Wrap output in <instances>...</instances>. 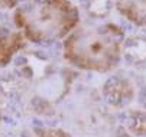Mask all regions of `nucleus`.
Masks as SVG:
<instances>
[{"label": "nucleus", "instance_id": "nucleus-10", "mask_svg": "<svg viewBox=\"0 0 146 137\" xmlns=\"http://www.w3.org/2000/svg\"><path fill=\"white\" fill-rule=\"evenodd\" d=\"M36 137H72V136L61 128H39L36 130Z\"/></svg>", "mask_w": 146, "mask_h": 137}, {"label": "nucleus", "instance_id": "nucleus-5", "mask_svg": "<svg viewBox=\"0 0 146 137\" xmlns=\"http://www.w3.org/2000/svg\"><path fill=\"white\" fill-rule=\"evenodd\" d=\"M121 58L132 68L146 67V35L136 33L126 36L121 48Z\"/></svg>", "mask_w": 146, "mask_h": 137}, {"label": "nucleus", "instance_id": "nucleus-7", "mask_svg": "<svg viewBox=\"0 0 146 137\" xmlns=\"http://www.w3.org/2000/svg\"><path fill=\"white\" fill-rule=\"evenodd\" d=\"M116 7L130 23L146 28V2H117Z\"/></svg>", "mask_w": 146, "mask_h": 137}, {"label": "nucleus", "instance_id": "nucleus-2", "mask_svg": "<svg viewBox=\"0 0 146 137\" xmlns=\"http://www.w3.org/2000/svg\"><path fill=\"white\" fill-rule=\"evenodd\" d=\"M13 19L28 41L51 43L74 32L80 23V10L67 0L28 2L15 9Z\"/></svg>", "mask_w": 146, "mask_h": 137}, {"label": "nucleus", "instance_id": "nucleus-12", "mask_svg": "<svg viewBox=\"0 0 146 137\" xmlns=\"http://www.w3.org/2000/svg\"><path fill=\"white\" fill-rule=\"evenodd\" d=\"M15 137H32L31 134H26V133H23V134H19V136H15Z\"/></svg>", "mask_w": 146, "mask_h": 137}, {"label": "nucleus", "instance_id": "nucleus-9", "mask_svg": "<svg viewBox=\"0 0 146 137\" xmlns=\"http://www.w3.org/2000/svg\"><path fill=\"white\" fill-rule=\"evenodd\" d=\"M111 7H113L111 2H98V0H94V2H87L86 3L84 10L93 19H104V17H107L109 13L111 12Z\"/></svg>", "mask_w": 146, "mask_h": 137}, {"label": "nucleus", "instance_id": "nucleus-11", "mask_svg": "<svg viewBox=\"0 0 146 137\" xmlns=\"http://www.w3.org/2000/svg\"><path fill=\"white\" fill-rule=\"evenodd\" d=\"M142 100H143V101H142V104H143V107L146 108V91L143 92V98H142Z\"/></svg>", "mask_w": 146, "mask_h": 137}, {"label": "nucleus", "instance_id": "nucleus-6", "mask_svg": "<svg viewBox=\"0 0 146 137\" xmlns=\"http://www.w3.org/2000/svg\"><path fill=\"white\" fill-rule=\"evenodd\" d=\"M26 38L20 30H9L0 25V68L9 65L13 56L22 51Z\"/></svg>", "mask_w": 146, "mask_h": 137}, {"label": "nucleus", "instance_id": "nucleus-1", "mask_svg": "<svg viewBox=\"0 0 146 137\" xmlns=\"http://www.w3.org/2000/svg\"><path fill=\"white\" fill-rule=\"evenodd\" d=\"M126 36L120 26L104 23L75 29L64 42V58L75 68L106 74L116 69L121 59Z\"/></svg>", "mask_w": 146, "mask_h": 137}, {"label": "nucleus", "instance_id": "nucleus-4", "mask_svg": "<svg viewBox=\"0 0 146 137\" xmlns=\"http://www.w3.org/2000/svg\"><path fill=\"white\" fill-rule=\"evenodd\" d=\"M103 100L114 108L127 107L136 97V87L126 76L113 75L101 87Z\"/></svg>", "mask_w": 146, "mask_h": 137}, {"label": "nucleus", "instance_id": "nucleus-8", "mask_svg": "<svg viewBox=\"0 0 146 137\" xmlns=\"http://www.w3.org/2000/svg\"><path fill=\"white\" fill-rule=\"evenodd\" d=\"M124 130L133 137H146V110H129L124 120Z\"/></svg>", "mask_w": 146, "mask_h": 137}, {"label": "nucleus", "instance_id": "nucleus-3", "mask_svg": "<svg viewBox=\"0 0 146 137\" xmlns=\"http://www.w3.org/2000/svg\"><path fill=\"white\" fill-rule=\"evenodd\" d=\"M74 126L87 134L107 131L111 127V115L97 103H86L77 108L74 114Z\"/></svg>", "mask_w": 146, "mask_h": 137}]
</instances>
